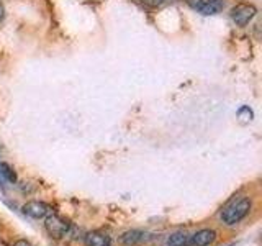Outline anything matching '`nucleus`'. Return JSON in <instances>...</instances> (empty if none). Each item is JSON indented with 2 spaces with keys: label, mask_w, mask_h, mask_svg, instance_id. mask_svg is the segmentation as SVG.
<instances>
[{
  "label": "nucleus",
  "mask_w": 262,
  "mask_h": 246,
  "mask_svg": "<svg viewBox=\"0 0 262 246\" xmlns=\"http://www.w3.org/2000/svg\"><path fill=\"white\" fill-rule=\"evenodd\" d=\"M4 15H5V10H4V5H0V20L4 18Z\"/></svg>",
  "instance_id": "obj_14"
},
{
  "label": "nucleus",
  "mask_w": 262,
  "mask_h": 246,
  "mask_svg": "<svg viewBox=\"0 0 262 246\" xmlns=\"http://www.w3.org/2000/svg\"><path fill=\"white\" fill-rule=\"evenodd\" d=\"M215 238H216V233L213 232V230L205 228V230H200V232H196L193 235L192 243L195 246H208V244H211L213 241H215Z\"/></svg>",
  "instance_id": "obj_6"
},
{
  "label": "nucleus",
  "mask_w": 262,
  "mask_h": 246,
  "mask_svg": "<svg viewBox=\"0 0 262 246\" xmlns=\"http://www.w3.org/2000/svg\"><path fill=\"white\" fill-rule=\"evenodd\" d=\"M223 0H199L196 2V10L203 15H215L223 10Z\"/></svg>",
  "instance_id": "obj_5"
},
{
  "label": "nucleus",
  "mask_w": 262,
  "mask_h": 246,
  "mask_svg": "<svg viewBox=\"0 0 262 246\" xmlns=\"http://www.w3.org/2000/svg\"><path fill=\"white\" fill-rule=\"evenodd\" d=\"M84 241L87 246H110V238L102 233H97V232L85 235Z\"/></svg>",
  "instance_id": "obj_8"
},
{
  "label": "nucleus",
  "mask_w": 262,
  "mask_h": 246,
  "mask_svg": "<svg viewBox=\"0 0 262 246\" xmlns=\"http://www.w3.org/2000/svg\"><path fill=\"white\" fill-rule=\"evenodd\" d=\"M251 210V200L248 197H239L229 202L226 207L221 212V220L226 225H236L248 215Z\"/></svg>",
  "instance_id": "obj_1"
},
{
  "label": "nucleus",
  "mask_w": 262,
  "mask_h": 246,
  "mask_svg": "<svg viewBox=\"0 0 262 246\" xmlns=\"http://www.w3.org/2000/svg\"><path fill=\"white\" fill-rule=\"evenodd\" d=\"M23 213H25V215L31 217V218H45L49 213V207L43 202L31 200V202L23 205Z\"/></svg>",
  "instance_id": "obj_4"
},
{
  "label": "nucleus",
  "mask_w": 262,
  "mask_h": 246,
  "mask_svg": "<svg viewBox=\"0 0 262 246\" xmlns=\"http://www.w3.org/2000/svg\"><path fill=\"white\" fill-rule=\"evenodd\" d=\"M13 246H31V244H30V243H28L27 240H18V241H16V243H15Z\"/></svg>",
  "instance_id": "obj_13"
},
{
  "label": "nucleus",
  "mask_w": 262,
  "mask_h": 246,
  "mask_svg": "<svg viewBox=\"0 0 262 246\" xmlns=\"http://www.w3.org/2000/svg\"><path fill=\"white\" fill-rule=\"evenodd\" d=\"M141 2L146 4V5H149V7H158V5L162 4V0H141Z\"/></svg>",
  "instance_id": "obj_12"
},
{
  "label": "nucleus",
  "mask_w": 262,
  "mask_h": 246,
  "mask_svg": "<svg viewBox=\"0 0 262 246\" xmlns=\"http://www.w3.org/2000/svg\"><path fill=\"white\" fill-rule=\"evenodd\" d=\"M237 118H239L243 123H248L254 118V113L249 107H241V109L237 110Z\"/></svg>",
  "instance_id": "obj_11"
},
{
  "label": "nucleus",
  "mask_w": 262,
  "mask_h": 246,
  "mask_svg": "<svg viewBox=\"0 0 262 246\" xmlns=\"http://www.w3.org/2000/svg\"><path fill=\"white\" fill-rule=\"evenodd\" d=\"M46 230H48V233L54 236V238H62L66 233H68V230H69V223L66 220H62L61 217H57V215H51V217H48L46 218Z\"/></svg>",
  "instance_id": "obj_3"
},
{
  "label": "nucleus",
  "mask_w": 262,
  "mask_h": 246,
  "mask_svg": "<svg viewBox=\"0 0 262 246\" xmlns=\"http://www.w3.org/2000/svg\"><path fill=\"white\" fill-rule=\"evenodd\" d=\"M254 15H256V7L248 4L236 5L231 10V18L237 27H246L254 18Z\"/></svg>",
  "instance_id": "obj_2"
},
{
  "label": "nucleus",
  "mask_w": 262,
  "mask_h": 246,
  "mask_svg": "<svg viewBox=\"0 0 262 246\" xmlns=\"http://www.w3.org/2000/svg\"><path fill=\"white\" fill-rule=\"evenodd\" d=\"M144 238H146V233L139 232V230H131V232H126V233L121 235L120 241L125 246H135L138 243L144 241Z\"/></svg>",
  "instance_id": "obj_7"
},
{
  "label": "nucleus",
  "mask_w": 262,
  "mask_h": 246,
  "mask_svg": "<svg viewBox=\"0 0 262 246\" xmlns=\"http://www.w3.org/2000/svg\"><path fill=\"white\" fill-rule=\"evenodd\" d=\"M190 240H188L187 233H174L167 238V244L169 246H188Z\"/></svg>",
  "instance_id": "obj_9"
},
{
  "label": "nucleus",
  "mask_w": 262,
  "mask_h": 246,
  "mask_svg": "<svg viewBox=\"0 0 262 246\" xmlns=\"http://www.w3.org/2000/svg\"><path fill=\"white\" fill-rule=\"evenodd\" d=\"M0 176L5 177L8 182H15V180H16V174L7 162H0Z\"/></svg>",
  "instance_id": "obj_10"
}]
</instances>
